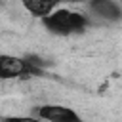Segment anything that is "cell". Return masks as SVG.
Wrapping results in <instances>:
<instances>
[{
	"instance_id": "1",
	"label": "cell",
	"mask_w": 122,
	"mask_h": 122,
	"mask_svg": "<svg viewBox=\"0 0 122 122\" xmlns=\"http://www.w3.org/2000/svg\"><path fill=\"white\" fill-rule=\"evenodd\" d=\"M44 27L53 32V34H74V32H82L88 25V19L78 13V11H71L67 8H59L55 10L51 15L44 17Z\"/></svg>"
},
{
	"instance_id": "2",
	"label": "cell",
	"mask_w": 122,
	"mask_h": 122,
	"mask_svg": "<svg viewBox=\"0 0 122 122\" xmlns=\"http://www.w3.org/2000/svg\"><path fill=\"white\" fill-rule=\"evenodd\" d=\"M0 72L2 78H19V76H40L42 69L29 63L27 57H15L4 53L0 57Z\"/></svg>"
},
{
	"instance_id": "3",
	"label": "cell",
	"mask_w": 122,
	"mask_h": 122,
	"mask_svg": "<svg viewBox=\"0 0 122 122\" xmlns=\"http://www.w3.org/2000/svg\"><path fill=\"white\" fill-rule=\"evenodd\" d=\"M38 116L46 122H84L76 111L65 105H57V103L38 107Z\"/></svg>"
},
{
	"instance_id": "4",
	"label": "cell",
	"mask_w": 122,
	"mask_h": 122,
	"mask_svg": "<svg viewBox=\"0 0 122 122\" xmlns=\"http://www.w3.org/2000/svg\"><path fill=\"white\" fill-rule=\"evenodd\" d=\"M90 10L105 21H118L122 17V8L114 0H90Z\"/></svg>"
},
{
	"instance_id": "5",
	"label": "cell",
	"mask_w": 122,
	"mask_h": 122,
	"mask_svg": "<svg viewBox=\"0 0 122 122\" xmlns=\"http://www.w3.org/2000/svg\"><path fill=\"white\" fill-rule=\"evenodd\" d=\"M63 0H23V8L34 15V17H48L55 10H59V4Z\"/></svg>"
},
{
	"instance_id": "6",
	"label": "cell",
	"mask_w": 122,
	"mask_h": 122,
	"mask_svg": "<svg viewBox=\"0 0 122 122\" xmlns=\"http://www.w3.org/2000/svg\"><path fill=\"white\" fill-rule=\"evenodd\" d=\"M4 122H46L42 118H32V116H6Z\"/></svg>"
}]
</instances>
